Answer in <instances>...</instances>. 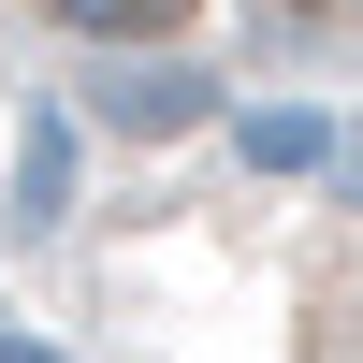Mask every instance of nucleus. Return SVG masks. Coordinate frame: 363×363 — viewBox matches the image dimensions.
Returning a JSON list of instances; mask_svg holds the SVG:
<instances>
[{"mask_svg":"<svg viewBox=\"0 0 363 363\" xmlns=\"http://www.w3.org/2000/svg\"><path fill=\"white\" fill-rule=\"evenodd\" d=\"M145 262L189 277L203 306L262 320V335H218L189 306L102 291L131 320V349H160V363H363V203H189V247H145Z\"/></svg>","mask_w":363,"mask_h":363,"instance_id":"nucleus-1","label":"nucleus"},{"mask_svg":"<svg viewBox=\"0 0 363 363\" xmlns=\"http://www.w3.org/2000/svg\"><path fill=\"white\" fill-rule=\"evenodd\" d=\"M102 58H363V0H0Z\"/></svg>","mask_w":363,"mask_h":363,"instance_id":"nucleus-2","label":"nucleus"}]
</instances>
